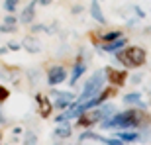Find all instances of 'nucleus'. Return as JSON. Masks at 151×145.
Masks as SVG:
<instances>
[{"instance_id": "f257e3e1", "label": "nucleus", "mask_w": 151, "mask_h": 145, "mask_svg": "<svg viewBox=\"0 0 151 145\" xmlns=\"http://www.w3.org/2000/svg\"><path fill=\"white\" fill-rule=\"evenodd\" d=\"M151 126V114L143 108L132 106L128 110L116 112L112 118L100 122V129H145Z\"/></svg>"}, {"instance_id": "f03ea898", "label": "nucleus", "mask_w": 151, "mask_h": 145, "mask_svg": "<svg viewBox=\"0 0 151 145\" xmlns=\"http://www.w3.org/2000/svg\"><path fill=\"white\" fill-rule=\"evenodd\" d=\"M114 61L120 63L124 69H139L147 63V51L139 45H128L114 53Z\"/></svg>"}, {"instance_id": "7ed1b4c3", "label": "nucleus", "mask_w": 151, "mask_h": 145, "mask_svg": "<svg viewBox=\"0 0 151 145\" xmlns=\"http://www.w3.org/2000/svg\"><path fill=\"white\" fill-rule=\"evenodd\" d=\"M114 114H116V106L106 102V104H102V106H98V108H92V110H86L84 114H81V116L77 118V128L90 129L92 126L104 122L108 118H112Z\"/></svg>"}, {"instance_id": "20e7f679", "label": "nucleus", "mask_w": 151, "mask_h": 145, "mask_svg": "<svg viewBox=\"0 0 151 145\" xmlns=\"http://www.w3.org/2000/svg\"><path fill=\"white\" fill-rule=\"evenodd\" d=\"M104 83H106V72H104V69H102V71L92 72V75L86 78V83H84L83 90H81V94L77 96V106L100 94V90L104 88Z\"/></svg>"}, {"instance_id": "39448f33", "label": "nucleus", "mask_w": 151, "mask_h": 145, "mask_svg": "<svg viewBox=\"0 0 151 145\" xmlns=\"http://www.w3.org/2000/svg\"><path fill=\"white\" fill-rule=\"evenodd\" d=\"M45 75H47V84H49V86L63 84L69 78V71L63 67V65H51V67L47 69Z\"/></svg>"}, {"instance_id": "423d86ee", "label": "nucleus", "mask_w": 151, "mask_h": 145, "mask_svg": "<svg viewBox=\"0 0 151 145\" xmlns=\"http://www.w3.org/2000/svg\"><path fill=\"white\" fill-rule=\"evenodd\" d=\"M84 72H86V63H84V49L78 51L77 59H75V65L69 72V86H75L78 83V78L83 77Z\"/></svg>"}, {"instance_id": "0eeeda50", "label": "nucleus", "mask_w": 151, "mask_h": 145, "mask_svg": "<svg viewBox=\"0 0 151 145\" xmlns=\"http://www.w3.org/2000/svg\"><path fill=\"white\" fill-rule=\"evenodd\" d=\"M104 72H106V80L112 86H124L126 80H128V69H114V67H104Z\"/></svg>"}, {"instance_id": "6e6552de", "label": "nucleus", "mask_w": 151, "mask_h": 145, "mask_svg": "<svg viewBox=\"0 0 151 145\" xmlns=\"http://www.w3.org/2000/svg\"><path fill=\"white\" fill-rule=\"evenodd\" d=\"M124 47H128V37H126V35L116 39V41H112V43H104V45L94 43V49L98 51V53H112V55L118 53V51H122Z\"/></svg>"}, {"instance_id": "1a4fd4ad", "label": "nucleus", "mask_w": 151, "mask_h": 145, "mask_svg": "<svg viewBox=\"0 0 151 145\" xmlns=\"http://www.w3.org/2000/svg\"><path fill=\"white\" fill-rule=\"evenodd\" d=\"M35 102H37V114H39V118H43V120L51 118V114H53V102H51L45 94H41V92L35 94Z\"/></svg>"}, {"instance_id": "9d476101", "label": "nucleus", "mask_w": 151, "mask_h": 145, "mask_svg": "<svg viewBox=\"0 0 151 145\" xmlns=\"http://www.w3.org/2000/svg\"><path fill=\"white\" fill-rule=\"evenodd\" d=\"M114 137L122 139L124 143H128V145H134V143H139L141 131L139 129H118V131H114Z\"/></svg>"}, {"instance_id": "9b49d317", "label": "nucleus", "mask_w": 151, "mask_h": 145, "mask_svg": "<svg viewBox=\"0 0 151 145\" xmlns=\"http://www.w3.org/2000/svg\"><path fill=\"white\" fill-rule=\"evenodd\" d=\"M35 6H37V0H32L26 8L22 10V14H20V24L22 26H29V24H34V20H35Z\"/></svg>"}, {"instance_id": "f8f14e48", "label": "nucleus", "mask_w": 151, "mask_h": 145, "mask_svg": "<svg viewBox=\"0 0 151 145\" xmlns=\"http://www.w3.org/2000/svg\"><path fill=\"white\" fill-rule=\"evenodd\" d=\"M90 16H92V20H94L96 24L108 26V20H106V16H104V12H102L98 0H90Z\"/></svg>"}, {"instance_id": "ddd939ff", "label": "nucleus", "mask_w": 151, "mask_h": 145, "mask_svg": "<svg viewBox=\"0 0 151 145\" xmlns=\"http://www.w3.org/2000/svg\"><path fill=\"white\" fill-rule=\"evenodd\" d=\"M94 35L98 37L100 45H104V43H112V41H116V39L124 37L122 29H106V32H98V34H94Z\"/></svg>"}, {"instance_id": "4468645a", "label": "nucleus", "mask_w": 151, "mask_h": 145, "mask_svg": "<svg viewBox=\"0 0 151 145\" xmlns=\"http://www.w3.org/2000/svg\"><path fill=\"white\" fill-rule=\"evenodd\" d=\"M22 49H26L28 53H32V55H35V53H39V51H41V45H39V39L35 37V35H26V37L22 39Z\"/></svg>"}, {"instance_id": "2eb2a0df", "label": "nucleus", "mask_w": 151, "mask_h": 145, "mask_svg": "<svg viewBox=\"0 0 151 145\" xmlns=\"http://www.w3.org/2000/svg\"><path fill=\"white\" fill-rule=\"evenodd\" d=\"M73 135V128H71V123H59L55 129H53V137H57V139H69Z\"/></svg>"}, {"instance_id": "dca6fc26", "label": "nucleus", "mask_w": 151, "mask_h": 145, "mask_svg": "<svg viewBox=\"0 0 151 145\" xmlns=\"http://www.w3.org/2000/svg\"><path fill=\"white\" fill-rule=\"evenodd\" d=\"M124 104H128V106H139L141 102V92H128V94H124L122 98Z\"/></svg>"}, {"instance_id": "f3484780", "label": "nucleus", "mask_w": 151, "mask_h": 145, "mask_svg": "<svg viewBox=\"0 0 151 145\" xmlns=\"http://www.w3.org/2000/svg\"><path fill=\"white\" fill-rule=\"evenodd\" d=\"M51 96H55V98H69V100H77V96H75L71 90H57V88H51Z\"/></svg>"}, {"instance_id": "a211bd4d", "label": "nucleus", "mask_w": 151, "mask_h": 145, "mask_svg": "<svg viewBox=\"0 0 151 145\" xmlns=\"http://www.w3.org/2000/svg\"><path fill=\"white\" fill-rule=\"evenodd\" d=\"M18 4H20V0H4L6 14H16L18 12Z\"/></svg>"}, {"instance_id": "6ab92c4d", "label": "nucleus", "mask_w": 151, "mask_h": 145, "mask_svg": "<svg viewBox=\"0 0 151 145\" xmlns=\"http://www.w3.org/2000/svg\"><path fill=\"white\" fill-rule=\"evenodd\" d=\"M98 143H104V145H128V143H124L122 139H118V137H104V135H100V141Z\"/></svg>"}, {"instance_id": "aec40b11", "label": "nucleus", "mask_w": 151, "mask_h": 145, "mask_svg": "<svg viewBox=\"0 0 151 145\" xmlns=\"http://www.w3.org/2000/svg\"><path fill=\"white\" fill-rule=\"evenodd\" d=\"M35 143H37V135L34 131H28L24 135V145H35Z\"/></svg>"}, {"instance_id": "412c9836", "label": "nucleus", "mask_w": 151, "mask_h": 145, "mask_svg": "<svg viewBox=\"0 0 151 145\" xmlns=\"http://www.w3.org/2000/svg\"><path fill=\"white\" fill-rule=\"evenodd\" d=\"M10 98V88L8 86H4V84H0V104L2 102H6Z\"/></svg>"}, {"instance_id": "4be33fe9", "label": "nucleus", "mask_w": 151, "mask_h": 145, "mask_svg": "<svg viewBox=\"0 0 151 145\" xmlns=\"http://www.w3.org/2000/svg\"><path fill=\"white\" fill-rule=\"evenodd\" d=\"M4 24H6V26H18L20 20H18L14 14H4Z\"/></svg>"}, {"instance_id": "5701e85b", "label": "nucleus", "mask_w": 151, "mask_h": 145, "mask_svg": "<svg viewBox=\"0 0 151 145\" xmlns=\"http://www.w3.org/2000/svg\"><path fill=\"white\" fill-rule=\"evenodd\" d=\"M29 29H32V35H37V34H43V32H45V24H32V28H29Z\"/></svg>"}, {"instance_id": "b1692460", "label": "nucleus", "mask_w": 151, "mask_h": 145, "mask_svg": "<svg viewBox=\"0 0 151 145\" xmlns=\"http://www.w3.org/2000/svg\"><path fill=\"white\" fill-rule=\"evenodd\" d=\"M16 32H18V26H6V24L0 26V34H16Z\"/></svg>"}, {"instance_id": "393cba45", "label": "nucleus", "mask_w": 151, "mask_h": 145, "mask_svg": "<svg viewBox=\"0 0 151 145\" xmlns=\"http://www.w3.org/2000/svg\"><path fill=\"white\" fill-rule=\"evenodd\" d=\"M132 10H134V14H135V18H137V20H143V18L147 16V14H145V10H143L141 6H137V4H135L134 8H132Z\"/></svg>"}, {"instance_id": "a878e982", "label": "nucleus", "mask_w": 151, "mask_h": 145, "mask_svg": "<svg viewBox=\"0 0 151 145\" xmlns=\"http://www.w3.org/2000/svg\"><path fill=\"white\" fill-rule=\"evenodd\" d=\"M141 80H143V75H141V72H134V75L129 77V83L132 84H139Z\"/></svg>"}, {"instance_id": "bb28decb", "label": "nucleus", "mask_w": 151, "mask_h": 145, "mask_svg": "<svg viewBox=\"0 0 151 145\" xmlns=\"http://www.w3.org/2000/svg\"><path fill=\"white\" fill-rule=\"evenodd\" d=\"M57 26H59V24H57V22H53V24H49V26H45V34H57V29H59V28H57Z\"/></svg>"}, {"instance_id": "cd10ccee", "label": "nucleus", "mask_w": 151, "mask_h": 145, "mask_svg": "<svg viewBox=\"0 0 151 145\" xmlns=\"http://www.w3.org/2000/svg\"><path fill=\"white\" fill-rule=\"evenodd\" d=\"M8 51H20L22 49V43H16V41H8Z\"/></svg>"}, {"instance_id": "c85d7f7f", "label": "nucleus", "mask_w": 151, "mask_h": 145, "mask_svg": "<svg viewBox=\"0 0 151 145\" xmlns=\"http://www.w3.org/2000/svg\"><path fill=\"white\" fill-rule=\"evenodd\" d=\"M83 6L81 4H77V6H73V8H71V14H73V16H78V14H83Z\"/></svg>"}, {"instance_id": "c756f323", "label": "nucleus", "mask_w": 151, "mask_h": 145, "mask_svg": "<svg viewBox=\"0 0 151 145\" xmlns=\"http://www.w3.org/2000/svg\"><path fill=\"white\" fill-rule=\"evenodd\" d=\"M137 22H139V20H137V18H129L128 22H126V26H128L129 29H132V28H137Z\"/></svg>"}, {"instance_id": "7c9ffc66", "label": "nucleus", "mask_w": 151, "mask_h": 145, "mask_svg": "<svg viewBox=\"0 0 151 145\" xmlns=\"http://www.w3.org/2000/svg\"><path fill=\"white\" fill-rule=\"evenodd\" d=\"M53 0H37V6H49Z\"/></svg>"}, {"instance_id": "2f4dec72", "label": "nucleus", "mask_w": 151, "mask_h": 145, "mask_svg": "<svg viewBox=\"0 0 151 145\" xmlns=\"http://www.w3.org/2000/svg\"><path fill=\"white\" fill-rule=\"evenodd\" d=\"M2 123H6V118H4V114H2V106H0V126Z\"/></svg>"}, {"instance_id": "473e14b6", "label": "nucleus", "mask_w": 151, "mask_h": 145, "mask_svg": "<svg viewBox=\"0 0 151 145\" xmlns=\"http://www.w3.org/2000/svg\"><path fill=\"white\" fill-rule=\"evenodd\" d=\"M6 51H8V47H0V57H2V55H4V53H6Z\"/></svg>"}, {"instance_id": "72a5a7b5", "label": "nucleus", "mask_w": 151, "mask_h": 145, "mask_svg": "<svg viewBox=\"0 0 151 145\" xmlns=\"http://www.w3.org/2000/svg\"><path fill=\"white\" fill-rule=\"evenodd\" d=\"M0 145H2V131H0Z\"/></svg>"}, {"instance_id": "f704fd0d", "label": "nucleus", "mask_w": 151, "mask_h": 145, "mask_svg": "<svg viewBox=\"0 0 151 145\" xmlns=\"http://www.w3.org/2000/svg\"><path fill=\"white\" fill-rule=\"evenodd\" d=\"M147 106H151V96H149V102H147Z\"/></svg>"}, {"instance_id": "c9c22d12", "label": "nucleus", "mask_w": 151, "mask_h": 145, "mask_svg": "<svg viewBox=\"0 0 151 145\" xmlns=\"http://www.w3.org/2000/svg\"><path fill=\"white\" fill-rule=\"evenodd\" d=\"M149 12H151V10H149Z\"/></svg>"}]
</instances>
